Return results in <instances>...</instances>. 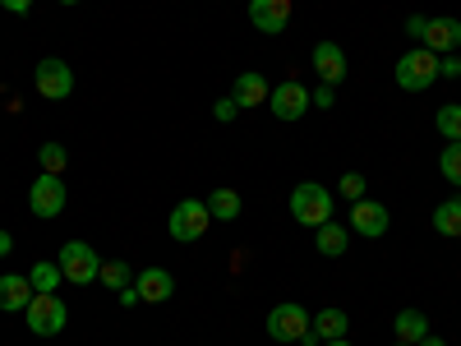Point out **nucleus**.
Segmentation results:
<instances>
[{"label":"nucleus","instance_id":"obj_1","mask_svg":"<svg viewBox=\"0 0 461 346\" xmlns=\"http://www.w3.org/2000/svg\"><path fill=\"white\" fill-rule=\"evenodd\" d=\"M393 74H397V88H406V93H425V88L438 79V56H434L429 47H411V51L393 65Z\"/></svg>","mask_w":461,"mask_h":346},{"label":"nucleus","instance_id":"obj_2","mask_svg":"<svg viewBox=\"0 0 461 346\" xmlns=\"http://www.w3.org/2000/svg\"><path fill=\"white\" fill-rule=\"evenodd\" d=\"M291 217H295L300 226H323V222H332V189H323V185H314V180L295 185V189H291Z\"/></svg>","mask_w":461,"mask_h":346},{"label":"nucleus","instance_id":"obj_3","mask_svg":"<svg viewBox=\"0 0 461 346\" xmlns=\"http://www.w3.org/2000/svg\"><path fill=\"white\" fill-rule=\"evenodd\" d=\"M56 263H60L65 282H74V287H88V282H97V273H102V259H97V250H93V245H84V241H69V245H60Z\"/></svg>","mask_w":461,"mask_h":346},{"label":"nucleus","instance_id":"obj_4","mask_svg":"<svg viewBox=\"0 0 461 346\" xmlns=\"http://www.w3.org/2000/svg\"><path fill=\"white\" fill-rule=\"evenodd\" d=\"M23 319H28V328H32L37 337H56V332H65L69 310H65V300L51 291V296H32L28 310H23Z\"/></svg>","mask_w":461,"mask_h":346},{"label":"nucleus","instance_id":"obj_5","mask_svg":"<svg viewBox=\"0 0 461 346\" xmlns=\"http://www.w3.org/2000/svg\"><path fill=\"white\" fill-rule=\"evenodd\" d=\"M208 222H212V213H208V204L203 199H180L176 208H171V236L180 241V245H194L203 231H208Z\"/></svg>","mask_w":461,"mask_h":346},{"label":"nucleus","instance_id":"obj_6","mask_svg":"<svg viewBox=\"0 0 461 346\" xmlns=\"http://www.w3.org/2000/svg\"><path fill=\"white\" fill-rule=\"evenodd\" d=\"M28 213L42 217V222L60 217V213H65V180H60V176H47V171L37 176L32 189H28Z\"/></svg>","mask_w":461,"mask_h":346},{"label":"nucleus","instance_id":"obj_7","mask_svg":"<svg viewBox=\"0 0 461 346\" xmlns=\"http://www.w3.org/2000/svg\"><path fill=\"white\" fill-rule=\"evenodd\" d=\"M32 84H37V93H42L47 102H65V97L74 93V69H69L65 60L47 56V60H37V69H32Z\"/></svg>","mask_w":461,"mask_h":346},{"label":"nucleus","instance_id":"obj_8","mask_svg":"<svg viewBox=\"0 0 461 346\" xmlns=\"http://www.w3.org/2000/svg\"><path fill=\"white\" fill-rule=\"evenodd\" d=\"M304 332H310V314H304V305H295V300L273 305V314H267V337H273V341H300Z\"/></svg>","mask_w":461,"mask_h":346},{"label":"nucleus","instance_id":"obj_9","mask_svg":"<svg viewBox=\"0 0 461 346\" xmlns=\"http://www.w3.org/2000/svg\"><path fill=\"white\" fill-rule=\"evenodd\" d=\"M304 106H314V97L304 93L300 79H286V84H277L273 93H267V111H273L277 121H300Z\"/></svg>","mask_w":461,"mask_h":346},{"label":"nucleus","instance_id":"obj_10","mask_svg":"<svg viewBox=\"0 0 461 346\" xmlns=\"http://www.w3.org/2000/svg\"><path fill=\"white\" fill-rule=\"evenodd\" d=\"M249 23L258 28V32H286V23H291V0H249Z\"/></svg>","mask_w":461,"mask_h":346},{"label":"nucleus","instance_id":"obj_11","mask_svg":"<svg viewBox=\"0 0 461 346\" xmlns=\"http://www.w3.org/2000/svg\"><path fill=\"white\" fill-rule=\"evenodd\" d=\"M388 208L383 204H374V199H356L351 204V231H360V236H369V241H378L383 231H388Z\"/></svg>","mask_w":461,"mask_h":346},{"label":"nucleus","instance_id":"obj_12","mask_svg":"<svg viewBox=\"0 0 461 346\" xmlns=\"http://www.w3.org/2000/svg\"><path fill=\"white\" fill-rule=\"evenodd\" d=\"M420 47H429L434 56H452L461 47V23L456 19H429L425 23V37H420Z\"/></svg>","mask_w":461,"mask_h":346},{"label":"nucleus","instance_id":"obj_13","mask_svg":"<svg viewBox=\"0 0 461 346\" xmlns=\"http://www.w3.org/2000/svg\"><path fill=\"white\" fill-rule=\"evenodd\" d=\"M310 65H314L319 79H323V84H332V88L346 79V51H341L337 42H319V47H314V56H310Z\"/></svg>","mask_w":461,"mask_h":346},{"label":"nucleus","instance_id":"obj_14","mask_svg":"<svg viewBox=\"0 0 461 346\" xmlns=\"http://www.w3.org/2000/svg\"><path fill=\"white\" fill-rule=\"evenodd\" d=\"M134 291H139V300H171L176 296V278L167 273V268H143V273L134 278Z\"/></svg>","mask_w":461,"mask_h":346},{"label":"nucleus","instance_id":"obj_15","mask_svg":"<svg viewBox=\"0 0 461 346\" xmlns=\"http://www.w3.org/2000/svg\"><path fill=\"white\" fill-rule=\"evenodd\" d=\"M32 296H37V291H32L28 278H19V273H5V278H0V310H5V314H23Z\"/></svg>","mask_w":461,"mask_h":346},{"label":"nucleus","instance_id":"obj_16","mask_svg":"<svg viewBox=\"0 0 461 346\" xmlns=\"http://www.w3.org/2000/svg\"><path fill=\"white\" fill-rule=\"evenodd\" d=\"M314 250H319L323 259H341L346 250H351V231H346L341 222H323V226H314Z\"/></svg>","mask_w":461,"mask_h":346},{"label":"nucleus","instance_id":"obj_17","mask_svg":"<svg viewBox=\"0 0 461 346\" xmlns=\"http://www.w3.org/2000/svg\"><path fill=\"white\" fill-rule=\"evenodd\" d=\"M267 93H273V88H267L263 74L245 69V74H236V93H230V97H236V106L245 111V106H267Z\"/></svg>","mask_w":461,"mask_h":346},{"label":"nucleus","instance_id":"obj_18","mask_svg":"<svg viewBox=\"0 0 461 346\" xmlns=\"http://www.w3.org/2000/svg\"><path fill=\"white\" fill-rule=\"evenodd\" d=\"M28 282H32L37 296H51V291L65 282V273H60V263H56V259H37V263L28 268Z\"/></svg>","mask_w":461,"mask_h":346},{"label":"nucleus","instance_id":"obj_19","mask_svg":"<svg viewBox=\"0 0 461 346\" xmlns=\"http://www.w3.org/2000/svg\"><path fill=\"white\" fill-rule=\"evenodd\" d=\"M346 328H351V319H346L341 310H319V314L310 319V332H314L319 341H337V337H346Z\"/></svg>","mask_w":461,"mask_h":346},{"label":"nucleus","instance_id":"obj_20","mask_svg":"<svg viewBox=\"0 0 461 346\" xmlns=\"http://www.w3.org/2000/svg\"><path fill=\"white\" fill-rule=\"evenodd\" d=\"M393 332H397V341H425L429 337V319L420 314V310H402L397 319H393Z\"/></svg>","mask_w":461,"mask_h":346},{"label":"nucleus","instance_id":"obj_21","mask_svg":"<svg viewBox=\"0 0 461 346\" xmlns=\"http://www.w3.org/2000/svg\"><path fill=\"white\" fill-rule=\"evenodd\" d=\"M208 204V213H212V222H236L240 217V195H236V189H212V195L203 199Z\"/></svg>","mask_w":461,"mask_h":346},{"label":"nucleus","instance_id":"obj_22","mask_svg":"<svg viewBox=\"0 0 461 346\" xmlns=\"http://www.w3.org/2000/svg\"><path fill=\"white\" fill-rule=\"evenodd\" d=\"M434 231H438V236L461 241V199H447V204L434 208Z\"/></svg>","mask_w":461,"mask_h":346},{"label":"nucleus","instance_id":"obj_23","mask_svg":"<svg viewBox=\"0 0 461 346\" xmlns=\"http://www.w3.org/2000/svg\"><path fill=\"white\" fill-rule=\"evenodd\" d=\"M97 282H106L111 291H125V287H134V273H130V263H125V259H102Z\"/></svg>","mask_w":461,"mask_h":346},{"label":"nucleus","instance_id":"obj_24","mask_svg":"<svg viewBox=\"0 0 461 346\" xmlns=\"http://www.w3.org/2000/svg\"><path fill=\"white\" fill-rule=\"evenodd\" d=\"M37 162H42L47 176H65V167H69V148H65V143H42V148H37Z\"/></svg>","mask_w":461,"mask_h":346},{"label":"nucleus","instance_id":"obj_25","mask_svg":"<svg viewBox=\"0 0 461 346\" xmlns=\"http://www.w3.org/2000/svg\"><path fill=\"white\" fill-rule=\"evenodd\" d=\"M434 125H438V134H443L447 143H452V139H461V102H447V106H438Z\"/></svg>","mask_w":461,"mask_h":346},{"label":"nucleus","instance_id":"obj_26","mask_svg":"<svg viewBox=\"0 0 461 346\" xmlns=\"http://www.w3.org/2000/svg\"><path fill=\"white\" fill-rule=\"evenodd\" d=\"M438 171H443V180H447V185H461V139H452V143L443 148Z\"/></svg>","mask_w":461,"mask_h":346},{"label":"nucleus","instance_id":"obj_27","mask_svg":"<svg viewBox=\"0 0 461 346\" xmlns=\"http://www.w3.org/2000/svg\"><path fill=\"white\" fill-rule=\"evenodd\" d=\"M341 199H351V204L365 199V176H360V171H346V176H341Z\"/></svg>","mask_w":461,"mask_h":346},{"label":"nucleus","instance_id":"obj_28","mask_svg":"<svg viewBox=\"0 0 461 346\" xmlns=\"http://www.w3.org/2000/svg\"><path fill=\"white\" fill-rule=\"evenodd\" d=\"M438 79H461V56H438Z\"/></svg>","mask_w":461,"mask_h":346},{"label":"nucleus","instance_id":"obj_29","mask_svg":"<svg viewBox=\"0 0 461 346\" xmlns=\"http://www.w3.org/2000/svg\"><path fill=\"white\" fill-rule=\"evenodd\" d=\"M310 97H314V106H319V111H328V106L337 102V88H332V84H319Z\"/></svg>","mask_w":461,"mask_h":346},{"label":"nucleus","instance_id":"obj_30","mask_svg":"<svg viewBox=\"0 0 461 346\" xmlns=\"http://www.w3.org/2000/svg\"><path fill=\"white\" fill-rule=\"evenodd\" d=\"M236 111H240V106H236V97H221V102L212 106V115H217V121H236Z\"/></svg>","mask_w":461,"mask_h":346},{"label":"nucleus","instance_id":"obj_31","mask_svg":"<svg viewBox=\"0 0 461 346\" xmlns=\"http://www.w3.org/2000/svg\"><path fill=\"white\" fill-rule=\"evenodd\" d=\"M425 23H429L425 14H411V19H406V32H411V42H420V37H425Z\"/></svg>","mask_w":461,"mask_h":346},{"label":"nucleus","instance_id":"obj_32","mask_svg":"<svg viewBox=\"0 0 461 346\" xmlns=\"http://www.w3.org/2000/svg\"><path fill=\"white\" fill-rule=\"evenodd\" d=\"M0 10H10V14H28V10H32V0H0Z\"/></svg>","mask_w":461,"mask_h":346},{"label":"nucleus","instance_id":"obj_33","mask_svg":"<svg viewBox=\"0 0 461 346\" xmlns=\"http://www.w3.org/2000/svg\"><path fill=\"white\" fill-rule=\"evenodd\" d=\"M5 254H14V236H10L5 226H0V259H5Z\"/></svg>","mask_w":461,"mask_h":346},{"label":"nucleus","instance_id":"obj_34","mask_svg":"<svg viewBox=\"0 0 461 346\" xmlns=\"http://www.w3.org/2000/svg\"><path fill=\"white\" fill-rule=\"evenodd\" d=\"M121 305H125V310H134V305H139V291H134V287H125V291H121Z\"/></svg>","mask_w":461,"mask_h":346},{"label":"nucleus","instance_id":"obj_35","mask_svg":"<svg viewBox=\"0 0 461 346\" xmlns=\"http://www.w3.org/2000/svg\"><path fill=\"white\" fill-rule=\"evenodd\" d=\"M420 346H447L443 337H425V341H420Z\"/></svg>","mask_w":461,"mask_h":346},{"label":"nucleus","instance_id":"obj_36","mask_svg":"<svg viewBox=\"0 0 461 346\" xmlns=\"http://www.w3.org/2000/svg\"><path fill=\"white\" fill-rule=\"evenodd\" d=\"M323 346H351V341H346V337H337V341H323Z\"/></svg>","mask_w":461,"mask_h":346},{"label":"nucleus","instance_id":"obj_37","mask_svg":"<svg viewBox=\"0 0 461 346\" xmlns=\"http://www.w3.org/2000/svg\"><path fill=\"white\" fill-rule=\"evenodd\" d=\"M60 5H79V0H60Z\"/></svg>","mask_w":461,"mask_h":346},{"label":"nucleus","instance_id":"obj_38","mask_svg":"<svg viewBox=\"0 0 461 346\" xmlns=\"http://www.w3.org/2000/svg\"><path fill=\"white\" fill-rule=\"evenodd\" d=\"M397 346H415V341H397Z\"/></svg>","mask_w":461,"mask_h":346}]
</instances>
